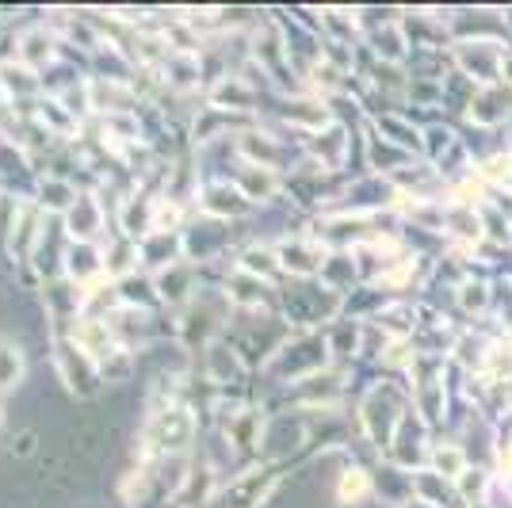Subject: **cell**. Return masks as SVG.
<instances>
[{"mask_svg":"<svg viewBox=\"0 0 512 508\" xmlns=\"http://www.w3.org/2000/svg\"><path fill=\"white\" fill-rule=\"evenodd\" d=\"M505 54H509V46L501 43V39H463V43H455L451 50V62L455 69L470 77L474 85H501V65H505Z\"/></svg>","mask_w":512,"mask_h":508,"instance_id":"obj_1","label":"cell"},{"mask_svg":"<svg viewBox=\"0 0 512 508\" xmlns=\"http://www.w3.org/2000/svg\"><path fill=\"white\" fill-rule=\"evenodd\" d=\"M402 402H406V398H398L394 386H375V390L363 398L360 424L375 444H390V440H394L398 424L406 421V405Z\"/></svg>","mask_w":512,"mask_h":508,"instance_id":"obj_2","label":"cell"},{"mask_svg":"<svg viewBox=\"0 0 512 508\" xmlns=\"http://www.w3.org/2000/svg\"><path fill=\"white\" fill-rule=\"evenodd\" d=\"M470 123L478 130H497L512 115V88L509 85H486L470 96L467 107Z\"/></svg>","mask_w":512,"mask_h":508,"instance_id":"obj_3","label":"cell"},{"mask_svg":"<svg viewBox=\"0 0 512 508\" xmlns=\"http://www.w3.org/2000/svg\"><path fill=\"white\" fill-rule=\"evenodd\" d=\"M413 497L425 501V505L448 508L451 497H455V482H448L444 474H436L432 466H421V470H413Z\"/></svg>","mask_w":512,"mask_h":508,"instance_id":"obj_4","label":"cell"},{"mask_svg":"<svg viewBox=\"0 0 512 508\" xmlns=\"http://www.w3.org/2000/svg\"><path fill=\"white\" fill-rule=\"evenodd\" d=\"M436 474H444L448 482H459L463 474L470 470V455L463 444H451V440H444V444H432V451H428V463Z\"/></svg>","mask_w":512,"mask_h":508,"instance_id":"obj_5","label":"cell"},{"mask_svg":"<svg viewBox=\"0 0 512 508\" xmlns=\"http://www.w3.org/2000/svg\"><path fill=\"white\" fill-rule=\"evenodd\" d=\"M371 493H375V478L363 466H348L341 474V482H337V497L344 505H363Z\"/></svg>","mask_w":512,"mask_h":508,"instance_id":"obj_6","label":"cell"},{"mask_svg":"<svg viewBox=\"0 0 512 508\" xmlns=\"http://www.w3.org/2000/svg\"><path fill=\"white\" fill-rule=\"evenodd\" d=\"M455 295H459V306L467 310V314H482L486 306H490V283H482V279H467V283H459L455 287Z\"/></svg>","mask_w":512,"mask_h":508,"instance_id":"obj_7","label":"cell"},{"mask_svg":"<svg viewBox=\"0 0 512 508\" xmlns=\"http://www.w3.org/2000/svg\"><path fill=\"white\" fill-rule=\"evenodd\" d=\"M501 85L512 88V50L505 54V65H501Z\"/></svg>","mask_w":512,"mask_h":508,"instance_id":"obj_8","label":"cell"},{"mask_svg":"<svg viewBox=\"0 0 512 508\" xmlns=\"http://www.w3.org/2000/svg\"><path fill=\"white\" fill-rule=\"evenodd\" d=\"M402 508H436V505H425V501H417V497H409V501H406V505H402Z\"/></svg>","mask_w":512,"mask_h":508,"instance_id":"obj_9","label":"cell"},{"mask_svg":"<svg viewBox=\"0 0 512 508\" xmlns=\"http://www.w3.org/2000/svg\"><path fill=\"white\" fill-rule=\"evenodd\" d=\"M501 16H505V35L512 39V8H509V12H501Z\"/></svg>","mask_w":512,"mask_h":508,"instance_id":"obj_10","label":"cell"}]
</instances>
